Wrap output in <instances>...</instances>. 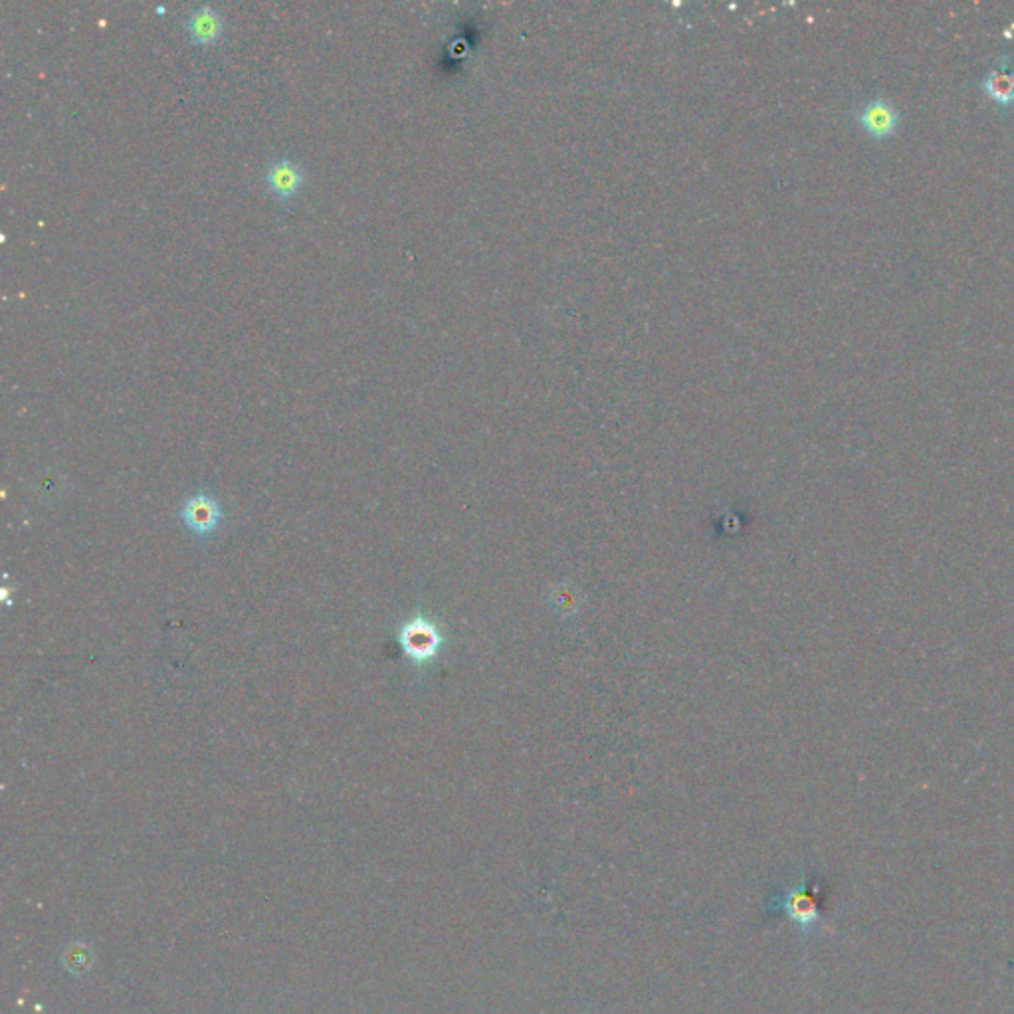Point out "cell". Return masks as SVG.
<instances>
[{
  "label": "cell",
  "instance_id": "obj_4",
  "mask_svg": "<svg viewBox=\"0 0 1014 1014\" xmlns=\"http://www.w3.org/2000/svg\"><path fill=\"white\" fill-rule=\"evenodd\" d=\"M860 123L864 125V129L869 135L880 139V137H888V135L896 132V127L900 123V115L893 110L890 101L876 98V100L866 103V108L860 113Z\"/></svg>",
  "mask_w": 1014,
  "mask_h": 1014
},
{
  "label": "cell",
  "instance_id": "obj_7",
  "mask_svg": "<svg viewBox=\"0 0 1014 1014\" xmlns=\"http://www.w3.org/2000/svg\"><path fill=\"white\" fill-rule=\"evenodd\" d=\"M985 91L992 100L1009 105L1014 101V74L1006 70H994L985 79Z\"/></svg>",
  "mask_w": 1014,
  "mask_h": 1014
},
{
  "label": "cell",
  "instance_id": "obj_1",
  "mask_svg": "<svg viewBox=\"0 0 1014 1014\" xmlns=\"http://www.w3.org/2000/svg\"><path fill=\"white\" fill-rule=\"evenodd\" d=\"M179 517L183 525L189 529L190 536L209 539L223 524V505L211 491H197L189 500H185Z\"/></svg>",
  "mask_w": 1014,
  "mask_h": 1014
},
{
  "label": "cell",
  "instance_id": "obj_5",
  "mask_svg": "<svg viewBox=\"0 0 1014 1014\" xmlns=\"http://www.w3.org/2000/svg\"><path fill=\"white\" fill-rule=\"evenodd\" d=\"M266 180L274 195L288 199L300 189L303 183V171L291 159H274L266 171Z\"/></svg>",
  "mask_w": 1014,
  "mask_h": 1014
},
{
  "label": "cell",
  "instance_id": "obj_8",
  "mask_svg": "<svg viewBox=\"0 0 1014 1014\" xmlns=\"http://www.w3.org/2000/svg\"><path fill=\"white\" fill-rule=\"evenodd\" d=\"M62 965L67 973L72 975H84L91 969L93 965V951L88 946L84 943H72L70 948H66V951L62 953Z\"/></svg>",
  "mask_w": 1014,
  "mask_h": 1014
},
{
  "label": "cell",
  "instance_id": "obj_3",
  "mask_svg": "<svg viewBox=\"0 0 1014 1014\" xmlns=\"http://www.w3.org/2000/svg\"><path fill=\"white\" fill-rule=\"evenodd\" d=\"M814 892H816V886L801 884V886L791 888L780 900L783 912H787V915L791 917V922H794L799 927H804V929H811L821 922L818 903H816Z\"/></svg>",
  "mask_w": 1014,
  "mask_h": 1014
},
{
  "label": "cell",
  "instance_id": "obj_6",
  "mask_svg": "<svg viewBox=\"0 0 1014 1014\" xmlns=\"http://www.w3.org/2000/svg\"><path fill=\"white\" fill-rule=\"evenodd\" d=\"M189 33L197 42H211L214 38L221 36L223 30V16L214 11L212 7H199L190 12Z\"/></svg>",
  "mask_w": 1014,
  "mask_h": 1014
},
{
  "label": "cell",
  "instance_id": "obj_2",
  "mask_svg": "<svg viewBox=\"0 0 1014 1014\" xmlns=\"http://www.w3.org/2000/svg\"><path fill=\"white\" fill-rule=\"evenodd\" d=\"M399 642L406 658L414 664H428L435 660L440 648V633L428 618L416 616L404 623L399 633Z\"/></svg>",
  "mask_w": 1014,
  "mask_h": 1014
}]
</instances>
